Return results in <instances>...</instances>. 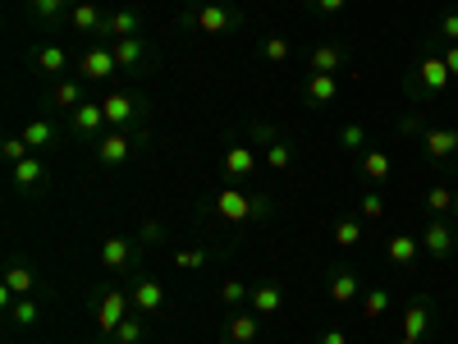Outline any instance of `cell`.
<instances>
[{
  "label": "cell",
  "mask_w": 458,
  "mask_h": 344,
  "mask_svg": "<svg viewBox=\"0 0 458 344\" xmlns=\"http://www.w3.org/2000/svg\"><path fill=\"white\" fill-rule=\"evenodd\" d=\"M271 198L266 194H248L243 184H220L216 194L207 198V211L216 220H229V225H261V220H271Z\"/></svg>",
  "instance_id": "6da1fadb"
},
{
  "label": "cell",
  "mask_w": 458,
  "mask_h": 344,
  "mask_svg": "<svg viewBox=\"0 0 458 344\" xmlns=\"http://www.w3.org/2000/svg\"><path fill=\"white\" fill-rule=\"evenodd\" d=\"M179 32H207V37H234L248 28V19L234 10V5H225V0H193L179 19H174Z\"/></svg>",
  "instance_id": "7a4b0ae2"
},
{
  "label": "cell",
  "mask_w": 458,
  "mask_h": 344,
  "mask_svg": "<svg viewBox=\"0 0 458 344\" xmlns=\"http://www.w3.org/2000/svg\"><path fill=\"white\" fill-rule=\"evenodd\" d=\"M147 147H151L147 129H106L92 142V161L101 170H129L138 161V151H147Z\"/></svg>",
  "instance_id": "3957f363"
},
{
  "label": "cell",
  "mask_w": 458,
  "mask_h": 344,
  "mask_svg": "<svg viewBox=\"0 0 458 344\" xmlns=\"http://www.w3.org/2000/svg\"><path fill=\"white\" fill-rule=\"evenodd\" d=\"M408 97L412 101H431V97H445L449 92V83H454V73H449V64H445V56L440 51H422L417 56V64H408Z\"/></svg>",
  "instance_id": "277c9868"
},
{
  "label": "cell",
  "mask_w": 458,
  "mask_h": 344,
  "mask_svg": "<svg viewBox=\"0 0 458 344\" xmlns=\"http://www.w3.org/2000/svg\"><path fill=\"white\" fill-rule=\"evenodd\" d=\"M88 308H92V322H97L101 340H110L114 331H120V322L133 313V298H129V289H120V285H101V289L88 294Z\"/></svg>",
  "instance_id": "5b68a950"
},
{
  "label": "cell",
  "mask_w": 458,
  "mask_h": 344,
  "mask_svg": "<svg viewBox=\"0 0 458 344\" xmlns=\"http://www.w3.org/2000/svg\"><path fill=\"white\" fill-rule=\"evenodd\" d=\"M101 110H106V129H142L151 115V101L138 88H120V92L101 97Z\"/></svg>",
  "instance_id": "8992f818"
},
{
  "label": "cell",
  "mask_w": 458,
  "mask_h": 344,
  "mask_svg": "<svg viewBox=\"0 0 458 344\" xmlns=\"http://www.w3.org/2000/svg\"><path fill=\"white\" fill-rule=\"evenodd\" d=\"M248 138L261 147V161L271 166V170H289V166L298 161V147H293V138H289L284 129H276V125L252 120V125H248Z\"/></svg>",
  "instance_id": "52a82bcc"
},
{
  "label": "cell",
  "mask_w": 458,
  "mask_h": 344,
  "mask_svg": "<svg viewBox=\"0 0 458 344\" xmlns=\"http://www.w3.org/2000/svg\"><path fill=\"white\" fill-rule=\"evenodd\" d=\"M417 151H422V161L458 175V129H445V125H422L417 133Z\"/></svg>",
  "instance_id": "ba28073f"
},
{
  "label": "cell",
  "mask_w": 458,
  "mask_h": 344,
  "mask_svg": "<svg viewBox=\"0 0 458 344\" xmlns=\"http://www.w3.org/2000/svg\"><path fill=\"white\" fill-rule=\"evenodd\" d=\"M142 239H129V235H110L101 239V271L110 276H138V266H142Z\"/></svg>",
  "instance_id": "9c48e42d"
},
{
  "label": "cell",
  "mask_w": 458,
  "mask_h": 344,
  "mask_svg": "<svg viewBox=\"0 0 458 344\" xmlns=\"http://www.w3.org/2000/svg\"><path fill=\"white\" fill-rule=\"evenodd\" d=\"M257 142L248 138V129L243 133H229L225 138V161H220V175H225V184H243L252 170H257Z\"/></svg>",
  "instance_id": "30bf717a"
},
{
  "label": "cell",
  "mask_w": 458,
  "mask_h": 344,
  "mask_svg": "<svg viewBox=\"0 0 458 344\" xmlns=\"http://www.w3.org/2000/svg\"><path fill=\"white\" fill-rule=\"evenodd\" d=\"M47 184H51V161L47 157H23L19 166H10V188H14V198H37V194H47Z\"/></svg>",
  "instance_id": "8fae6325"
},
{
  "label": "cell",
  "mask_w": 458,
  "mask_h": 344,
  "mask_svg": "<svg viewBox=\"0 0 458 344\" xmlns=\"http://www.w3.org/2000/svg\"><path fill=\"white\" fill-rule=\"evenodd\" d=\"M422 253L431 257V262H449L454 253H458V220H449V216H431L427 225H422Z\"/></svg>",
  "instance_id": "7c38bea8"
},
{
  "label": "cell",
  "mask_w": 458,
  "mask_h": 344,
  "mask_svg": "<svg viewBox=\"0 0 458 344\" xmlns=\"http://www.w3.org/2000/svg\"><path fill=\"white\" fill-rule=\"evenodd\" d=\"M436 298L431 294H412L408 303H403V313H399V331L403 335H412V340H431V331H436Z\"/></svg>",
  "instance_id": "4fadbf2b"
},
{
  "label": "cell",
  "mask_w": 458,
  "mask_h": 344,
  "mask_svg": "<svg viewBox=\"0 0 458 344\" xmlns=\"http://www.w3.org/2000/svg\"><path fill=\"white\" fill-rule=\"evenodd\" d=\"M64 129H69L73 142L92 147V142L106 133V110H101V101H83L79 110H69V115H64Z\"/></svg>",
  "instance_id": "5bb4252c"
},
{
  "label": "cell",
  "mask_w": 458,
  "mask_h": 344,
  "mask_svg": "<svg viewBox=\"0 0 458 344\" xmlns=\"http://www.w3.org/2000/svg\"><path fill=\"white\" fill-rule=\"evenodd\" d=\"M64 138H69V129H64V120H55V115H37V120H28V129H23V142H28V151H37V157L60 151Z\"/></svg>",
  "instance_id": "9a60e30c"
},
{
  "label": "cell",
  "mask_w": 458,
  "mask_h": 344,
  "mask_svg": "<svg viewBox=\"0 0 458 344\" xmlns=\"http://www.w3.org/2000/svg\"><path fill=\"white\" fill-rule=\"evenodd\" d=\"M362 280H358V271L349 262H335L330 271H326V294H330V303L335 308H353V303H362Z\"/></svg>",
  "instance_id": "2e32d148"
},
{
  "label": "cell",
  "mask_w": 458,
  "mask_h": 344,
  "mask_svg": "<svg viewBox=\"0 0 458 344\" xmlns=\"http://www.w3.org/2000/svg\"><path fill=\"white\" fill-rule=\"evenodd\" d=\"M129 298H133V313H142V317H161L165 313V285L157 276H147V271L129 276Z\"/></svg>",
  "instance_id": "e0dca14e"
},
{
  "label": "cell",
  "mask_w": 458,
  "mask_h": 344,
  "mask_svg": "<svg viewBox=\"0 0 458 344\" xmlns=\"http://www.w3.org/2000/svg\"><path fill=\"white\" fill-rule=\"evenodd\" d=\"M110 51H114V60H120V73H129L133 83L151 69V56H157L147 37H124V42H110Z\"/></svg>",
  "instance_id": "ac0fdd59"
},
{
  "label": "cell",
  "mask_w": 458,
  "mask_h": 344,
  "mask_svg": "<svg viewBox=\"0 0 458 344\" xmlns=\"http://www.w3.org/2000/svg\"><path fill=\"white\" fill-rule=\"evenodd\" d=\"M114 73H120V60H114V51H110V42H101V47H88L83 56H79V79L83 83H110Z\"/></svg>",
  "instance_id": "d6986e66"
},
{
  "label": "cell",
  "mask_w": 458,
  "mask_h": 344,
  "mask_svg": "<svg viewBox=\"0 0 458 344\" xmlns=\"http://www.w3.org/2000/svg\"><path fill=\"white\" fill-rule=\"evenodd\" d=\"M261 322L266 317H257L252 308H234V313H225V322H220V340L225 344H257L261 340Z\"/></svg>",
  "instance_id": "ffe728a7"
},
{
  "label": "cell",
  "mask_w": 458,
  "mask_h": 344,
  "mask_svg": "<svg viewBox=\"0 0 458 344\" xmlns=\"http://www.w3.org/2000/svg\"><path fill=\"white\" fill-rule=\"evenodd\" d=\"M308 69L312 73H339V69H353L358 73V60H353V51L344 47V42H321V47L308 51Z\"/></svg>",
  "instance_id": "44dd1931"
},
{
  "label": "cell",
  "mask_w": 458,
  "mask_h": 344,
  "mask_svg": "<svg viewBox=\"0 0 458 344\" xmlns=\"http://www.w3.org/2000/svg\"><path fill=\"white\" fill-rule=\"evenodd\" d=\"M83 101H88V83H83V79H55V83L47 88V101H42V106H47L51 115H69V110H79Z\"/></svg>",
  "instance_id": "7402d4cb"
},
{
  "label": "cell",
  "mask_w": 458,
  "mask_h": 344,
  "mask_svg": "<svg viewBox=\"0 0 458 344\" xmlns=\"http://www.w3.org/2000/svg\"><path fill=\"white\" fill-rule=\"evenodd\" d=\"M358 179L371 184V188H386L394 179V157L386 147H367L362 157H358Z\"/></svg>",
  "instance_id": "603a6c76"
},
{
  "label": "cell",
  "mask_w": 458,
  "mask_h": 344,
  "mask_svg": "<svg viewBox=\"0 0 458 344\" xmlns=\"http://www.w3.org/2000/svg\"><path fill=\"white\" fill-rule=\"evenodd\" d=\"M339 73H308L302 79V106L308 110H326V106H335L339 101Z\"/></svg>",
  "instance_id": "cb8c5ba5"
},
{
  "label": "cell",
  "mask_w": 458,
  "mask_h": 344,
  "mask_svg": "<svg viewBox=\"0 0 458 344\" xmlns=\"http://www.w3.org/2000/svg\"><path fill=\"white\" fill-rule=\"evenodd\" d=\"M417 257H422V239L417 235H390L386 239V262L394 266V271H412Z\"/></svg>",
  "instance_id": "d4e9b609"
},
{
  "label": "cell",
  "mask_w": 458,
  "mask_h": 344,
  "mask_svg": "<svg viewBox=\"0 0 458 344\" xmlns=\"http://www.w3.org/2000/svg\"><path fill=\"white\" fill-rule=\"evenodd\" d=\"M124 37H142V14H138L133 5H124V10H110L101 42H124Z\"/></svg>",
  "instance_id": "484cf974"
},
{
  "label": "cell",
  "mask_w": 458,
  "mask_h": 344,
  "mask_svg": "<svg viewBox=\"0 0 458 344\" xmlns=\"http://www.w3.org/2000/svg\"><path fill=\"white\" fill-rule=\"evenodd\" d=\"M248 308H252L257 317H276V313L284 308V285H280V280H257Z\"/></svg>",
  "instance_id": "4316f807"
},
{
  "label": "cell",
  "mask_w": 458,
  "mask_h": 344,
  "mask_svg": "<svg viewBox=\"0 0 458 344\" xmlns=\"http://www.w3.org/2000/svg\"><path fill=\"white\" fill-rule=\"evenodd\" d=\"M73 5H83V0H28V14L42 28H60V23H69Z\"/></svg>",
  "instance_id": "83f0119b"
},
{
  "label": "cell",
  "mask_w": 458,
  "mask_h": 344,
  "mask_svg": "<svg viewBox=\"0 0 458 344\" xmlns=\"http://www.w3.org/2000/svg\"><path fill=\"white\" fill-rule=\"evenodd\" d=\"M106 19H110V14H101V5L83 0V5H73V14H69V23H64V28L83 32V37H97V32H106Z\"/></svg>",
  "instance_id": "f1b7e54d"
},
{
  "label": "cell",
  "mask_w": 458,
  "mask_h": 344,
  "mask_svg": "<svg viewBox=\"0 0 458 344\" xmlns=\"http://www.w3.org/2000/svg\"><path fill=\"white\" fill-rule=\"evenodd\" d=\"M335 147L344 151V157H353V161H358L362 151L371 147V142H367V125H358V120H349V125H339V129H335Z\"/></svg>",
  "instance_id": "f546056e"
},
{
  "label": "cell",
  "mask_w": 458,
  "mask_h": 344,
  "mask_svg": "<svg viewBox=\"0 0 458 344\" xmlns=\"http://www.w3.org/2000/svg\"><path fill=\"white\" fill-rule=\"evenodd\" d=\"M390 303H394V289L390 285H367L362 289V322H380L390 313Z\"/></svg>",
  "instance_id": "4dcf8cb0"
},
{
  "label": "cell",
  "mask_w": 458,
  "mask_h": 344,
  "mask_svg": "<svg viewBox=\"0 0 458 344\" xmlns=\"http://www.w3.org/2000/svg\"><path fill=\"white\" fill-rule=\"evenodd\" d=\"M0 285H5L10 294H19V298H28V294H37V271L28 262H10L5 276H0Z\"/></svg>",
  "instance_id": "1f68e13d"
},
{
  "label": "cell",
  "mask_w": 458,
  "mask_h": 344,
  "mask_svg": "<svg viewBox=\"0 0 458 344\" xmlns=\"http://www.w3.org/2000/svg\"><path fill=\"white\" fill-rule=\"evenodd\" d=\"M422 207H427L431 216H449V220H454V207H458V188H449V184H431L427 194H422Z\"/></svg>",
  "instance_id": "d6a6232c"
},
{
  "label": "cell",
  "mask_w": 458,
  "mask_h": 344,
  "mask_svg": "<svg viewBox=\"0 0 458 344\" xmlns=\"http://www.w3.org/2000/svg\"><path fill=\"white\" fill-rule=\"evenodd\" d=\"M64 64H69V56H64L60 42H51V47H42V51L32 56V69L47 73V79H64Z\"/></svg>",
  "instance_id": "836d02e7"
},
{
  "label": "cell",
  "mask_w": 458,
  "mask_h": 344,
  "mask_svg": "<svg viewBox=\"0 0 458 344\" xmlns=\"http://www.w3.org/2000/svg\"><path fill=\"white\" fill-rule=\"evenodd\" d=\"M5 317H10V326H14V331H32L37 322H42V303H37L32 294H28V298H14Z\"/></svg>",
  "instance_id": "e575fe53"
},
{
  "label": "cell",
  "mask_w": 458,
  "mask_h": 344,
  "mask_svg": "<svg viewBox=\"0 0 458 344\" xmlns=\"http://www.w3.org/2000/svg\"><path fill=\"white\" fill-rule=\"evenodd\" d=\"M362 235H367V220H362V216H339V220H335V244H339V248H358Z\"/></svg>",
  "instance_id": "d590c367"
},
{
  "label": "cell",
  "mask_w": 458,
  "mask_h": 344,
  "mask_svg": "<svg viewBox=\"0 0 458 344\" xmlns=\"http://www.w3.org/2000/svg\"><path fill=\"white\" fill-rule=\"evenodd\" d=\"M147 340V317L142 313H129L124 322H120V331H114L106 344H142Z\"/></svg>",
  "instance_id": "8d00e7d4"
},
{
  "label": "cell",
  "mask_w": 458,
  "mask_h": 344,
  "mask_svg": "<svg viewBox=\"0 0 458 344\" xmlns=\"http://www.w3.org/2000/svg\"><path fill=\"white\" fill-rule=\"evenodd\" d=\"M248 298H252V285H248V280H234V276L220 280V303H225L229 313H234V308H248Z\"/></svg>",
  "instance_id": "74e56055"
},
{
  "label": "cell",
  "mask_w": 458,
  "mask_h": 344,
  "mask_svg": "<svg viewBox=\"0 0 458 344\" xmlns=\"http://www.w3.org/2000/svg\"><path fill=\"white\" fill-rule=\"evenodd\" d=\"M170 262L179 266V271H202V266L211 262V248H174Z\"/></svg>",
  "instance_id": "f35d334b"
},
{
  "label": "cell",
  "mask_w": 458,
  "mask_h": 344,
  "mask_svg": "<svg viewBox=\"0 0 458 344\" xmlns=\"http://www.w3.org/2000/svg\"><path fill=\"white\" fill-rule=\"evenodd\" d=\"M358 216L362 220H380V216H386V198H380V188H367V194L358 198Z\"/></svg>",
  "instance_id": "ab89813d"
},
{
  "label": "cell",
  "mask_w": 458,
  "mask_h": 344,
  "mask_svg": "<svg viewBox=\"0 0 458 344\" xmlns=\"http://www.w3.org/2000/svg\"><path fill=\"white\" fill-rule=\"evenodd\" d=\"M261 56L271 60V64H289V60H293V47L284 42V37H266V42H261Z\"/></svg>",
  "instance_id": "60d3db41"
},
{
  "label": "cell",
  "mask_w": 458,
  "mask_h": 344,
  "mask_svg": "<svg viewBox=\"0 0 458 344\" xmlns=\"http://www.w3.org/2000/svg\"><path fill=\"white\" fill-rule=\"evenodd\" d=\"M0 157H5L10 166H19L23 157H32V151H28V142H23V133H19V138H5V142H0Z\"/></svg>",
  "instance_id": "b9f144b4"
},
{
  "label": "cell",
  "mask_w": 458,
  "mask_h": 344,
  "mask_svg": "<svg viewBox=\"0 0 458 344\" xmlns=\"http://www.w3.org/2000/svg\"><path fill=\"white\" fill-rule=\"evenodd\" d=\"M302 5H308L312 14H321V19H335V14H344L349 0H302Z\"/></svg>",
  "instance_id": "7bdbcfd3"
},
{
  "label": "cell",
  "mask_w": 458,
  "mask_h": 344,
  "mask_svg": "<svg viewBox=\"0 0 458 344\" xmlns=\"http://www.w3.org/2000/svg\"><path fill=\"white\" fill-rule=\"evenodd\" d=\"M138 239H142V244H161V239H165L161 220H157V216H147V220H142V229H138Z\"/></svg>",
  "instance_id": "ee69618b"
},
{
  "label": "cell",
  "mask_w": 458,
  "mask_h": 344,
  "mask_svg": "<svg viewBox=\"0 0 458 344\" xmlns=\"http://www.w3.org/2000/svg\"><path fill=\"white\" fill-rule=\"evenodd\" d=\"M317 344H349V331H344V326H321Z\"/></svg>",
  "instance_id": "f6af8a7d"
},
{
  "label": "cell",
  "mask_w": 458,
  "mask_h": 344,
  "mask_svg": "<svg viewBox=\"0 0 458 344\" xmlns=\"http://www.w3.org/2000/svg\"><path fill=\"white\" fill-rule=\"evenodd\" d=\"M440 56H445V64H449V73H454V79H458V47H445Z\"/></svg>",
  "instance_id": "bcb514c9"
},
{
  "label": "cell",
  "mask_w": 458,
  "mask_h": 344,
  "mask_svg": "<svg viewBox=\"0 0 458 344\" xmlns=\"http://www.w3.org/2000/svg\"><path fill=\"white\" fill-rule=\"evenodd\" d=\"M390 344H422V340H412V335H403V331H399V335H394Z\"/></svg>",
  "instance_id": "7dc6e473"
}]
</instances>
